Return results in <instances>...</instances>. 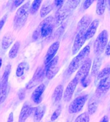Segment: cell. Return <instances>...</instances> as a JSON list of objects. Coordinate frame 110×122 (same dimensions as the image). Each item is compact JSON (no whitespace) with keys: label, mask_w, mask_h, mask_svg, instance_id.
<instances>
[{"label":"cell","mask_w":110,"mask_h":122,"mask_svg":"<svg viewBox=\"0 0 110 122\" xmlns=\"http://www.w3.org/2000/svg\"><path fill=\"white\" fill-rule=\"evenodd\" d=\"M80 3L79 1H67L65 5L60 7L56 12L54 18V25L58 26L67 18L73 10Z\"/></svg>","instance_id":"1"},{"label":"cell","mask_w":110,"mask_h":122,"mask_svg":"<svg viewBox=\"0 0 110 122\" xmlns=\"http://www.w3.org/2000/svg\"><path fill=\"white\" fill-rule=\"evenodd\" d=\"M54 25V19L52 16H49L43 20L40 24L38 27L34 32L33 38L34 40H37L41 36L47 37L53 32V25Z\"/></svg>","instance_id":"2"},{"label":"cell","mask_w":110,"mask_h":122,"mask_svg":"<svg viewBox=\"0 0 110 122\" xmlns=\"http://www.w3.org/2000/svg\"><path fill=\"white\" fill-rule=\"evenodd\" d=\"M89 53H90V46L87 45L80 52L77 56H75L71 61V63L68 66L67 74L69 75H71L72 73L77 70L78 68H80L82 64L84 63L85 61L87 59V57L89 55Z\"/></svg>","instance_id":"3"},{"label":"cell","mask_w":110,"mask_h":122,"mask_svg":"<svg viewBox=\"0 0 110 122\" xmlns=\"http://www.w3.org/2000/svg\"><path fill=\"white\" fill-rule=\"evenodd\" d=\"M30 1L19 8L16 12L14 18V26L15 29H20L27 21L30 12Z\"/></svg>","instance_id":"4"},{"label":"cell","mask_w":110,"mask_h":122,"mask_svg":"<svg viewBox=\"0 0 110 122\" xmlns=\"http://www.w3.org/2000/svg\"><path fill=\"white\" fill-rule=\"evenodd\" d=\"M11 71L10 64H8L5 68V72L3 75L0 81V104L4 102L9 94V77Z\"/></svg>","instance_id":"5"},{"label":"cell","mask_w":110,"mask_h":122,"mask_svg":"<svg viewBox=\"0 0 110 122\" xmlns=\"http://www.w3.org/2000/svg\"><path fill=\"white\" fill-rule=\"evenodd\" d=\"M108 33L106 30L101 32L96 37L94 42V51L96 55H100L102 53L108 45Z\"/></svg>","instance_id":"6"},{"label":"cell","mask_w":110,"mask_h":122,"mask_svg":"<svg viewBox=\"0 0 110 122\" xmlns=\"http://www.w3.org/2000/svg\"><path fill=\"white\" fill-rule=\"evenodd\" d=\"M88 96L84 95L75 98L69 105V112L70 113H78L82 110L84 107Z\"/></svg>","instance_id":"7"},{"label":"cell","mask_w":110,"mask_h":122,"mask_svg":"<svg viewBox=\"0 0 110 122\" xmlns=\"http://www.w3.org/2000/svg\"><path fill=\"white\" fill-rule=\"evenodd\" d=\"M91 67V60L90 59H87L79 68L78 72L75 75V79H77L78 81V82H82L86 79Z\"/></svg>","instance_id":"8"},{"label":"cell","mask_w":110,"mask_h":122,"mask_svg":"<svg viewBox=\"0 0 110 122\" xmlns=\"http://www.w3.org/2000/svg\"><path fill=\"white\" fill-rule=\"evenodd\" d=\"M58 56H55L47 65H46V67L45 68V71L46 77L48 79H52L58 73L59 68L57 65L58 62Z\"/></svg>","instance_id":"9"},{"label":"cell","mask_w":110,"mask_h":122,"mask_svg":"<svg viewBox=\"0 0 110 122\" xmlns=\"http://www.w3.org/2000/svg\"><path fill=\"white\" fill-rule=\"evenodd\" d=\"M86 30H81L78 32L77 35L76 36L73 47H72V55H75L79 51L80 49L84 44L86 40H87L86 37Z\"/></svg>","instance_id":"10"},{"label":"cell","mask_w":110,"mask_h":122,"mask_svg":"<svg viewBox=\"0 0 110 122\" xmlns=\"http://www.w3.org/2000/svg\"><path fill=\"white\" fill-rule=\"evenodd\" d=\"M110 88V76L99 81L96 90V97H99L105 94Z\"/></svg>","instance_id":"11"},{"label":"cell","mask_w":110,"mask_h":122,"mask_svg":"<svg viewBox=\"0 0 110 122\" xmlns=\"http://www.w3.org/2000/svg\"><path fill=\"white\" fill-rule=\"evenodd\" d=\"M45 70H43L42 67H39L37 70H36V72L33 75V78L29 82V83L26 86L27 89H31L33 87L37 86L40 82L42 81L43 76V73H45Z\"/></svg>","instance_id":"12"},{"label":"cell","mask_w":110,"mask_h":122,"mask_svg":"<svg viewBox=\"0 0 110 122\" xmlns=\"http://www.w3.org/2000/svg\"><path fill=\"white\" fill-rule=\"evenodd\" d=\"M78 81L77 79L74 78L71 81V82L69 83L67 86L66 88V90L63 92V100L66 102H69L70 101L74 94L76 87L78 84Z\"/></svg>","instance_id":"13"},{"label":"cell","mask_w":110,"mask_h":122,"mask_svg":"<svg viewBox=\"0 0 110 122\" xmlns=\"http://www.w3.org/2000/svg\"><path fill=\"white\" fill-rule=\"evenodd\" d=\"M59 47H60V42L58 41L54 42L49 47L47 50L46 55L45 56L44 63L45 65H47L55 57V55L58 51Z\"/></svg>","instance_id":"14"},{"label":"cell","mask_w":110,"mask_h":122,"mask_svg":"<svg viewBox=\"0 0 110 122\" xmlns=\"http://www.w3.org/2000/svg\"><path fill=\"white\" fill-rule=\"evenodd\" d=\"M34 108H33L29 104L26 102L21 108L20 114L19 116V122H25L33 112Z\"/></svg>","instance_id":"15"},{"label":"cell","mask_w":110,"mask_h":122,"mask_svg":"<svg viewBox=\"0 0 110 122\" xmlns=\"http://www.w3.org/2000/svg\"><path fill=\"white\" fill-rule=\"evenodd\" d=\"M45 89V86L43 84H40L33 92L31 98L33 101L36 104L40 103L42 101V94Z\"/></svg>","instance_id":"16"},{"label":"cell","mask_w":110,"mask_h":122,"mask_svg":"<svg viewBox=\"0 0 110 122\" xmlns=\"http://www.w3.org/2000/svg\"><path fill=\"white\" fill-rule=\"evenodd\" d=\"M98 25H99L98 20H95L91 23V24L89 25L88 28L87 29L86 31V37L87 40L91 38L95 35Z\"/></svg>","instance_id":"17"},{"label":"cell","mask_w":110,"mask_h":122,"mask_svg":"<svg viewBox=\"0 0 110 122\" xmlns=\"http://www.w3.org/2000/svg\"><path fill=\"white\" fill-rule=\"evenodd\" d=\"M91 17L89 15H85L84 16L82 17L78 24V32L84 30H86L88 28L89 25L91 23Z\"/></svg>","instance_id":"18"},{"label":"cell","mask_w":110,"mask_h":122,"mask_svg":"<svg viewBox=\"0 0 110 122\" xmlns=\"http://www.w3.org/2000/svg\"><path fill=\"white\" fill-rule=\"evenodd\" d=\"M101 64H102V58L101 56H96L95 59L94 60L93 64L91 68V76L92 77H96L98 75V72L100 71L99 69L100 68Z\"/></svg>","instance_id":"19"},{"label":"cell","mask_w":110,"mask_h":122,"mask_svg":"<svg viewBox=\"0 0 110 122\" xmlns=\"http://www.w3.org/2000/svg\"><path fill=\"white\" fill-rule=\"evenodd\" d=\"M45 107L43 105H39L34 110V118L36 122H40L44 116Z\"/></svg>","instance_id":"20"},{"label":"cell","mask_w":110,"mask_h":122,"mask_svg":"<svg viewBox=\"0 0 110 122\" xmlns=\"http://www.w3.org/2000/svg\"><path fill=\"white\" fill-rule=\"evenodd\" d=\"M63 93V86L62 85H60L56 87L54 89V93L53 94V99L54 103H58L62 98Z\"/></svg>","instance_id":"21"},{"label":"cell","mask_w":110,"mask_h":122,"mask_svg":"<svg viewBox=\"0 0 110 122\" xmlns=\"http://www.w3.org/2000/svg\"><path fill=\"white\" fill-rule=\"evenodd\" d=\"M14 41V37L10 33H8L3 38L1 47L3 49H7L11 46Z\"/></svg>","instance_id":"22"},{"label":"cell","mask_w":110,"mask_h":122,"mask_svg":"<svg viewBox=\"0 0 110 122\" xmlns=\"http://www.w3.org/2000/svg\"><path fill=\"white\" fill-rule=\"evenodd\" d=\"M98 107V101L96 98H92L88 105V113L90 115L93 114L96 112Z\"/></svg>","instance_id":"23"},{"label":"cell","mask_w":110,"mask_h":122,"mask_svg":"<svg viewBox=\"0 0 110 122\" xmlns=\"http://www.w3.org/2000/svg\"><path fill=\"white\" fill-rule=\"evenodd\" d=\"M105 9V1L100 0V1H97L96 7V14L100 16L103 15L104 13Z\"/></svg>","instance_id":"24"},{"label":"cell","mask_w":110,"mask_h":122,"mask_svg":"<svg viewBox=\"0 0 110 122\" xmlns=\"http://www.w3.org/2000/svg\"><path fill=\"white\" fill-rule=\"evenodd\" d=\"M110 75V66H106L105 68H103L102 70H100L98 72V75L96 76L97 80L100 81L102 79L109 77Z\"/></svg>","instance_id":"25"},{"label":"cell","mask_w":110,"mask_h":122,"mask_svg":"<svg viewBox=\"0 0 110 122\" xmlns=\"http://www.w3.org/2000/svg\"><path fill=\"white\" fill-rule=\"evenodd\" d=\"M19 46H20L19 42H16L14 44V46L10 50L9 53V56L10 59H14L16 56L19 49Z\"/></svg>","instance_id":"26"},{"label":"cell","mask_w":110,"mask_h":122,"mask_svg":"<svg viewBox=\"0 0 110 122\" xmlns=\"http://www.w3.org/2000/svg\"><path fill=\"white\" fill-rule=\"evenodd\" d=\"M53 9V5L52 4H46L45 3L44 5H43L42 9L40 10V16L42 18H43L45 16H47V14H49V12H51Z\"/></svg>","instance_id":"27"},{"label":"cell","mask_w":110,"mask_h":122,"mask_svg":"<svg viewBox=\"0 0 110 122\" xmlns=\"http://www.w3.org/2000/svg\"><path fill=\"white\" fill-rule=\"evenodd\" d=\"M27 67H28V66H27V64L26 62H21V63L19 64L18 66V68H17L16 72L17 77H20L24 75V71L25 69H27Z\"/></svg>","instance_id":"28"},{"label":"cell","mask_w":110,"mask_h":122,"mask_svg":"<svg viewBox=\"0 0 110 122\" xmlns=\"http://www.w3.org/2000/svg\"><path fill=\"white\" fill-rule=\"evenodd\" d=\"M42 3V1L40 0H35L34 1L31 5V7L30 8V13L32 14H34L37 12L38 10L39 9L41 3Z\"/></svg>","instance_id":"29"},{"label":"cell","mask_w":110,"mask_h":122,"mask_svg":"<svg viewBox=\"0 0 110 122\" xmlns=\"http://www.w3.org/2000/svg\"><path fill=\"white\" fill-rule=\"evenodd\" d=\"M75 122H89V114L86 112L82 113L76 118Z\"/></svg>","instance_id":"30"},{"label":"cell","mask_w":110,"mask_h":122,"mask_svg":"<svg viewBox=\"0 0 110 122\" xmlns=\"http://www.w3.org/2000/svg\"><path fill=\"white\" fill-rule=\"evenodd\" d=\"M61 107H59L58 108H57L54 112H53V115H52L51 117V122H54V121H55L59 117V116L60 115V114H61Z\"/></svg>","instance_id":"31"},{"label":"cell","mask_w":110,"mask_h":122,"mask_svg":"<svg viewBox=\"0 0 110 122\" xmlns=\"http://www.w3.org/2000/svg\"><path fill=\"white\" fill-rule=\"evenodd\" d=\"M93 1H90V0H86V1H84V4H83V8L84 10H87L88 8H89L92 3H93Z\"/></svg>","instance_id":"32"},{"label":"cell","mask_w":110,"mask_h":122,"mask_svg":"<svg viewBox=\"0 0 110 122\" xmlns=\"http://www.w3.org/2000/svg\"><path fill=\"white\" fill-rule=\"evenodd\" d=\"M18 96L20 100H23L25 97V91L24 89L20 90L18 92Z\"/></svg>","instance_id":"33"},{"label":"cell","mask_w":110,"mask_h":122,"mask_svg":"<svg viewBox=\"0 0 110 122\" xmlns=\"http://www.w3.org/2000/svg\"><path fill=\"white\" fill-rule=\"evenodd\" d=\"M7 18V15H5L0 20V30H1V29L3 28V27L5 25V23Z\"/></svg>","instance_id":"34"},{"label":"cell","mask_w":110,"mask_h":122,"mask_svg":"<svg viewBox=\"0 0 110 122\" xmlns=\"http://www.w3.org/2000/svg\"><path fill=\"white\" fill-rule=\"evenodd\" d=\"M24 2V1H18V0H16V1H13V7L14 8H16V7H19V5L22 4Z\"/></svg>","instance_id":"35"},{"label":"cell","mask_w":110,"mask_h":122,"mask_svg":"<svg viewBox=\"0 0 110 122\" xmlns=\"http://www.w3.org/2000/svg\"><path fill=\"white\" fill-rule=\"evenodd\" d=\"M54 5H56V7H61L63 5L64 1H63V0H56V1H54Z\"/></svg>","instance_id":"36"},{"label":"cell","mask_w":110,"mask_h":122,"mask_svg":"<svg viewBox=\"0 0 110 122\" xmlns=\"http://www.w3.org/2000/svg\"><path fill=\"white\" fill-rule=\"evenodd\" d=\"M105 53L106 55H108V56H110V41L108 42V45H107V46H106Z\"/></svg>","instance_id":"37"},{"label":"cell","mask_w":110,"mask_h":122,"mask_svg":"<svg viewBox=\"0 0 110 122\" xmlns=\"http://www.w3.org/2000/svg\"><path fill=\"white\" fill-rule=\"evenodd\" d=\"M13 121H14V116H13V113L11 112L9 116L7 122H13Z\"/></svg>","instance_id":"38"},{"label":"cell","mask_w":110,"mask_h":122,"mask_svg":"<svg viewBox=\"0 0 110 122\" xmlns=\"http://www.w3.org/2000/svg\"><path fill=\"white\" fill-rule=\"evenodd\" d=\"M100 122H109V117L107 116H104L102 119H101Z\"/></svg>","instance_id":"39"},{"label":"cell","mask_w":110,"mask_h":122,"mask_svg":"<svg viewBox=\"0 0 110 122\" xmlns=\"http://www.w3.org/2000/svg\"><path fill=\"white\" fill-rule=\"evenodd\" d=\"M105 3H107V5L108 6V8L110 9V1H105Z\"/></svg>","instance_id":"40"},{"label":"cell","mask_w":110,"mask_h":122,"mask_svg":"<svg viewBox=\"0 0 110 122\" xmlns=\"http://www.w3.org/2000/svg\"><path fill=\"white\" fill-rule=\"evenodd\" d=\"M1 64H2V59L0 58V68L1 66Z\"/></svg>","instance_id":"41"},{"label":"cell","mask_w":110,"mask_h":122,"mask_svg":"<svg viewBox=\"0 0 110 122\" xmlns=\"http://www.w3.org/2000/svg\"></svg>","instance_id":"42"},{"label":"cell","mask_w":110,"mask_h":122,"mask_svg":"<svg viewBox=\"0 0 110 122\" xmlns=\"http://www.w3.org/2000/svg\"></svg>","instance_id":"43"}]
</instances>
